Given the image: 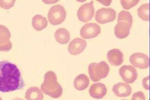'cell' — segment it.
<instances>
[{
	"label": "cell",
	"mask_w": 150,
	"mask_h": 100,
	"mask_svg": "<svg viewBox=\"0 0 150 100\" xmlns=\"http://www.w3.org/2000/svg\"><path fill=\"white\" fill-rule=\"evenodd\" d=\"M122 100H127V99H122Z\"/></svg>",
	"instance_id": "29"
},
{
	"label": "cell",
	"mask_w": 150,
	"mask_h": 100,
	"mask_svg": "<svg viewBox=\"0 0 150 100\" xmlns=\"http://www.w3.org/2000/svg\"><path fill=\"white\" fill-rule=\"evenodd\" d=\"M74 87L78 91H83L88 87L89 84V79L86 74H80L74 79Z\"/></svg>",
	"instance_id": "17"
},
{
	"label": "cell",
	"mask_w": 150,
	"mask_h": 100,
	"mask_svg": "<svg viewBox=\"0 0 150 100\" xmlns=\"http://www.w3.org/2000/svg\"><path fill=\"white\" fill-rule=\"evenodd\" d=\"M87 47V42L83 39L79 38H75L71 41L67 47V50L71 55H77L81 53L86 50Z\"/></svg>",
	"instance_id": "11"
},
{
	"label": "cell",
	"mask_w": 150,
	"mask_h": 100,
	"mask_svg": "<svg viewBox=\"0 0 150 100\" xmlns=\"http://www.w3.org/2000/svg\"><path fill=\"white\" fill-rule=\"evenodd\" d=\"M55 38L57 42L60 44H67L70 40V33L66 29L59 28L55 31Z\"/></svg>",
	"instance_id": "18"
},
{
	"label": "cell",
	"mask_w": 150,
	"mask_h": 100,
	"mask_svg": "<svg viewBox=\"0 0 150 100\" xmlns=\"http://www.w3.org/2000/svg\"><path fill=\"white\" fill-rule=\"evenodd\" d=\"M139 0H134V1H125V0H122L120 1L121 5L122 8L124 9H129L133 7L137 6L139 4Z\"/></svg>",
	"instance_id": "22"
},
{
	"label": "cell",
	"mask_w": 150,
	"mask_h": 100,
	"mask_svg": "<svg viewBox=\"0 0 150 100\" xmlns=\"http://www.w3.org/2000/svg\"><path fill=\"white\" fill-rule=\"evenodd\" d=\"M117 22L123 21V22L127 23L130 27H132L133 24V18L130 12L127 11H122L118 14Z\"/></svg>",
	"instance_id": "20"
},
{
	"label": "cell",
	"mask_w": 150,
	"mask_h": 100,
	"mask_svg": "<svg viewBox=\"0 0 150 100\" xmlns=\"http://www.w3.org/2000/svg\"><path fill=\"white\" fill-rule=\"evenodd\" d=\"M47 19L41 15H35L32 19V26L33 28L36 31H40L44 30L47 26Z\"/></svg>",
	"instance_id": "19"
},
{
	"label": "cell",
	"mask_w": 150,
	"mask_h": 100,
	"mask_svg": "<svg viewBox=\"0 0 150 100\" xmlns=\"http://www.w3.org/2000/svg\"><path fill=\"white\" fill-rule=\"evenodd\" d=\"M11 33L6 26L0 25V52H9L12 49Z\"/></svg>",
	"instance_id": "10"
},
{
	"label": "cell",
	"mask_w": 150,
	"mask_h": 100,
	"mask_svg": "<svg viewBox=\"0 0 150 100\" xmlns=\"http://www.w3.org/2000/svg\"><path fill=\"white\" fill-rule=\"evenodd\" d=\"M137 15L142 20L149 21V4L142 5L137 9Z\"/></svg>",
	"instance_id": "21"
},
{
	"label": "cell",
	"mask_w": 150,
	"mask_h": 100,
	"mask_svg": "<svg viewBox=\"0 0 150 100\" xmlns=\"http://www.w3.org/2000/svg\"><path fill=\"white\" fill-rule=\"evenodd\" d=\"M88 72L91 81L98 82L101 79L107 77L110 72V67L104 61L96 63H91L88 67Z\"/></svg>",
	"instance_id": "3"
},
{
	"label": "cell",
	"mask_w": 150,
	"mask_h": 100,
	"mask_svg": "<svg viewBox=\"0 0 150 100\" xmlns=\"http://www.w3.org/2000/svg\"><path fill=\"white\" fill-rule=\"evenodd\" d=\"M119 74L122 79L127 84H131L137 79L138 74L136 69L132 65H124L120 68Z\"/></svg>",
	"instance_id": "6"
},
{
	"label": "cell",
	"mask_w": 150,
	"mask_h": 100,
	"mask_svg": "<svg viewBox=\"0 0 150 100\" xmlns=\"http://www.w3.org/2000/svg\"><path fill=\"white\" fill-rule=\"evenodd\" d=\"M108 93L105 85L101 83H96L91 85L89 89V94L94 99H100L103 98Z\"/></svg>",
	"instance_id": "12"
},
{
	"label": "cell",
	"mask_w": 150,
	"mask_h": 100,
	"mask_svg": "<svg viewBox=\"0 0 150 100\" xmlns=\"http://www.w3.org/2000/svg\"><path fill=\"white\" fill-rule=\"evenodd\" d=\"M66 15V11L64 7L61 5H55L48 11V21L53 26L60 25L65 21Z\"/></svg>",
	"instance_id": "4"
},
{
	"label": "cell",
	"mask_w": 150,
	"mask_h": 100,
	"mask_svg": "<svg viewBox=\"0 0 150 100\" xmlns=\"http://www.w3.org/2000/svg\"><path fill=\"white\" fill-rule=\"evenodd\" d=\"M132 28L127 23L120 21L117 22L114 28V33L116 37L120 40L126 38L130 34V29Z\"/></svg>",
	"instance_id": "15"
},
{
	"label": "cell",
	"mask_w": 150,
	"mask_h": 100,
	"mask_svg": "<svg viewBox=\"0 0 150 100\" xmlns=\"http://www.w3.org/2000/svg\"><path fill=\"white\" fill-rule=\"evenodd\" d=\"M41 90L52 98L57 99L62 96L63 88L57 82V75L55 72L49 71L45 73L44 80L41 85Z\"/></svg>",
	"instance_id": "2"
},
{
	"label": "cell",
	"mask_w": 150,
	"mask_h": 100,
	"mask_svg": "<svg viewBox=\"0 0 150 100\" xmlns=\"http://www.w3.org/2000/svg\"><path fill=\"white\" fill-rule=\"evenodd\" d=\"M99 2L103 4V5H105L106 6H109L111 4V3H112V1H99Z\"/></svg>",
	"instance_id": "26"
},
{
	"label": "cell",
	"mask_w": 150,
	"mask_h": 100,
	"mask_svg": "<svg viewBox=\"0 0 150 100\" xmlns=\"http://www.w3.org/2000/svg\"><path fill=\"white\" fill-rule=\"evenodd\" d=\"M93 4V2L91 1L89 3L83 4L79 8L77 14L79 20L82 22L86 23L93 18L95 13V9H94Z\"/></svg>",
	"instance_id": "7"
},
{
	"label": "cell",
	"mask_w": 150,
	"mask_h": 100,
	"mask_svg": "<svg viewBox=\"0 0 150 100\" xmlns=\"http://www.w3.org/2000/svg\"><path fill=\"white\" fill-rule=\"evenodd\" d=\"M131 100H146V96L142 91H137L134 93Z\"/></svg>",
	"instance_id": "24"
},
{
	"label": "cell",
	"mask_w": 150,
	"mask_h": 100,
	"mask_svg": "<svg viewBox=\"0 0 150 100\" xmlns=\"http://www.w3.org/2000/svg\"><path fill=\"white\" fill-rule=\"evenodd\" d=\"M25 97L27 100H43L44 96L38 87H31L26 91Z\"/></svg>",
	"instance_id": "16"
},
{
	"label": "cell",
	"mask_w": 150,
	"mask_h": 100,
	"mask_svg": "<svg viewBox=\"0 0 150 100\" xmlns=\"http://www.w3.org/2000/svg\"><path fill=\"white\" fill-rule=\"evenodd\" d=\"M24 87L25 82L18 67L9 61H0V92H13Z\"/></svg>",
	"instance_id": "1"
},
{
	"label": "cell",
	"mask_w": 150,
	"mask_h": 100,
	"mask_svg": "<svg viewBox=\"0 0 150 100\" xmlns=\"http://www.w3.org/2000/svg\"><path fill=\"white\" fill-rule=\"evenodd\" d=\"M108 62L113 66H119L123 62V54L119 49H112L107 53Z\"/></svg>",
	"instance_id": "13"
},
{
	"label": "cell",
	"mask_w": 150,
	"mask_h": 100,
	"mask_svg": "<svg viewBox=\"0 0 150 100\" xmlns=\"http://www.w3.org/2000/svg\"><path fill=\"white\" fill-rule=\"evenodd\" d=\"M101 28L100 26L96 23H89L82 27L80 30V35L83 39L95 38L100 35Z\"/></svg>",
	"instance_id": "9"
},
{
	"label": "cell",
	"mask_w": 150,
	"mask_h": 100,
	"mask_svg": "<svg viewBox=\"0 0 150 100\" xmlns=\"http://www.w3.org/2000/svg\"><path fill=\"white\" fill-rule=\"evenodd\" d=\"M0 100H3V99H2V98H1V97H0Z\"/></svg>",
	"instance_id": "28"
},
{
	"label": "cell",
	"mask_w": 150,
	"mask_h": 100,
	"mask_svg": "<svg viewBox=\"0 0 150 100\" xmlns=\"http://www.w3.org/2000/svg\"><path fill=\"white\" fill-rule=\"evenodd\" d=\"M12 100H23V99H21V98H19V97H16V98H14Z\"/></svg>",
	"instance_id": "27"
},
{
	"label": "cell",
	"mask_w": 150,
	"mask_h": 100,
	"mask_svg": "<svg viewBox=\"0 0 150 100\" xmlns=\"http://www.w3.org/2000/svg\"><path fill=\"white\" fill-rule=\"evenodd\" d=\"M112 90L115 96L119 97H128L131 95L132 91L131 86L125 83H118L115 84L113 85Z\"/></svg>",
	"instance_id": "14"
},
{
	"label": "cell",
	"mask_w": 150,
	"mask_h": 100,
	"mask_svg": "<svg viewBox=\"0 0 150 100\" xmlns=\"http://www.w3.org/2000/svg\"><path fill=\"white\" fill-rule=\"evenodd\" d=\"M148 82H149V77L147 76L146 77L144 78L143 79L142 83H143V87H144L145 89L148 90L149 89V84H148Z\"/></svg>",
	"instance_id": "25"
},
{
	"label": "cell",
	"mask_w": 150,
	"mask_h": 100,
	"mask_svg": "<svg viewBox=\"0 0 150 100\" xmlns=\"http://www.w3.org/2000/svg\"><path fill=\"white\" fill-rule=\"evenodd\" d=\"M95 18L100 24L112 22L116 18V11L112 8H101L96 11Z\"/></svg>",
	"instance_id": "5"
},
{
	"label": "cell",
	"mask_w": 150,
	"mask_h": 100,
	"mask_svg": "<svg viewBox=\"0 0 150 100\" xmlns=\"http://www.w3.org/2000/svg\"><path fill=\"white\" fill-rule=\"evenodd\" d=\"M16 3L15 0H6V1H3L0 0V6L4 9H9L12 8Z\"/></svg>",
	"instance_id": "23"
},
{
	"label": "cell",
	"mask_w": 150,
	"mask_h": 100,
	"mask_svg": "<svg viewBox=\"0 0 150 100\" xmlns=\"http://www.w3.org/2000/svg\"><path fill=\"white\" fill-rule=\"evenodd\" d=\"M129 62L133 67L139 68L140 70H145L149 67V60L147 55L143 53L136 52L130 56Z\"/></svg>",
	"instance_id": "8"
}]
</instances>
